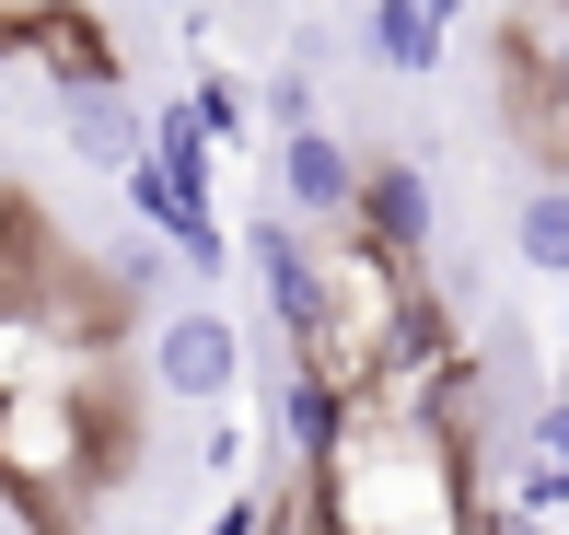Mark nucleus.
<instances>
[{"instance_id": "obj_14", "label": "nucleus", "mask_w": 569, "mask_h": 535, "mask_svg": "<svg viewBox=\"0 0 569 535\" xmlns=\"http://www.w3.org/2000/svg\"><path fill=\"white\" fill-rule=\"evenodd\" d=\"M47 12H93V0H0V23H47Z\"/></svg>"}, {"instance_id": "obj_6", "label": "nucleus", "mask_w": 569, "mask_h": 535, "mask_svg": "<svg viewBox=\"0 0 569 535\" xmlns=\"http://www.w3.org/2000/svg\"><path fill=\"white\" fill-rule=\"evenodd\" d=\"M360 234H372L383 257L430 268V245H442V198H430V175L407 164V151H372V175H360Z\"/></svg>"}, {"instance_id": "obj_16", "label": "nucleus", "mask_w": 569, "mask_h": 535, "mask_svg": "<svg viewBox=\"0 0 569 535\" xmlns=\"http://www.w3.org/2000/svg\"><path fill=\"white\" fill-rule=\"evenodd\" d=\"M488 535H558L547 513H488Z\"/></svg>"}, {"instance_id": "obj_1", "label": "nucleus", "mask_w": 569, "mask_h": 535, "mask_svg": "<svg viewBox=\"0 0 569 535\" xmlns=\"http://www.w3.org/2000/svg\"><path fill=\"white\" fill-rule=\"evenodd\" d=\"M315 489H326V535H488L477 430H442V419L349 407V430L315 466Z\"/></svg>"}, {"instance_id": "obj_8", "label": "nucleus", "mask_w": 569, "mask_h": 535, "mask_svg": "<svg viewBox=\"0 0 569 535\" xmlns=\"http://www.w3.org/2000/svg\"><path fill=\"white\" fill-rule=\"evenodd\" d=\"M12 59H36V70H47V93H93V82H117V36H106L93 12L12 23Z\"/></svg>"}, {"instance_id": "obj_7", "label": "nucleus", "mask_w": 569, "mask_h": 535, "mask_svg": "<svg viewBox=\"0 0 569 535\" xmlns=\"http://www.w3.org/2000/svg\"><path fill=\"white\" fill-rule=\"evenodd\" d=\"M59 140L82 151V164H106V175H140V164H151V106H140L128 82L59 93Z\"/></svg>"}, {"instance_id": "obj_5", "label": "nucleus", "mask_w": 569, "mask_h": 535, "mask_svg": "<svg viewBox=\"0 0 569 535\" xmlns=\"http://www.w3.org/2000/svg\"><path fill=\"white\" fill-rule=\"evenodd\" d=\"M500 93L511 129L569 117V0H500Z\"/></svg>"}, {"instance_id": "obj_3", "label": "nucleus", "mask_w": 569, "mask_h": 535, "mask_svg": "<svg viewBox=\"0 0 569 535\" xmlns=\"http://www.w3.org/2000/svg\"><path fill=\"white\" fill-rule=\"evenodd\" d=\"M232 385H244V326H232L221 303H174V315L151 326V396L232 407Z\"/></svg>"}, {"instance_id": "obj_19", "label": "nucleus", "mask_w": 569, "mask_h": 535, "mask_svg": "<svg viewBox=\"0 0 569 535\" xmlns=\"http://www.w3.org/2000/svg\"><path fill=\"white\" fill-rule=\"evenodd\" d=\"M558 338H569V291H558Z\"/></svg>"}, {"instance_id": "obj_17", "label": "nucleus", "mask_w": 569, "mask_h": 535, "mask_svg": "<svg viewBox=\"0 0 569 535\" xmlns=\"http://www.w3.org/2000/svg\"><path fill=\"white\" fill-rule=\"evenodd\" d=\"M0 70H12V23H0Z\"/></svg>"}, {"instance_id": "obj_18", "label": "nucleus", "mask_w": 569, "mask_h": 535, "mask_svg": "<svg viewBox=\"0 0 569 535\" xmlns=\"http://www.w3.org/2000/svg\"><path fill=\"white\" fill-rule=\"evenodd\" d=\"M430 12H442V23H453V12H465V0H430Z\"/></svg>"}, {"instance_id": "obj_10", "label": "nucleus", "mask_w": 569, "mask_h": 535, "mask_svg": "<svg viewBox=\"0 0 569 535\" xmlns=\"http://www.w3.org/2000/svg\"><path fill=\"white\" fill-rule=\"evenodd\" d=\"M511 257H523V279H558V291H569V175H535V187H523Z\"/></svg>"}, {"instance_id": "obj_9", "label": "nucleus", "mask_w": 569, "mask_h": 535, "mask_svg": "<svg viewBox=\"0 0 569 535\" xmlns=\"http://www.w3.org/2000/svg\"><path fill=\"white\" fill-rule=\"evenodd\" d=\"M360 47H372L396 82H430V70H442V12H430V0H360Z\"/></svg>"}, {"instance_id": "obj_4", "label": "nucleus", "mask_w": 569, "mask_h": 535, "mask_svg": "<svg viewBox=\"0 0 569 535\" xmlns=\"http://www.w3.org/2000/svg\"><path fill=\"white\" fill-rule=\"evenodd\" d=\"M360 175H372V151H360V140H338V129L268 140V210L315 221V234H349V221H360Z\"/></svg>"}, {"instance_id": "obj_11", "label": "nucleus", "mask_w": 569, "mask_h": 535, "mask_svg": "<svg viewBox=\"0 0 569 535\" xmlns=\"http://www.w3.org/2000/svg\"><path fill=\"white\" fill-rule=\"evenodd\" d=\"M256 117H268V140H302V129H326V117H315V59H279L268 82H256Z\"/></svg>"}, {"instance_id": "obj_13", "label": "nucleus", "mask_w": 569, "mask_h": 535, "mask_svg": "<svg viewBox=\"0 0 569 535\" xmlns=\"http://www.w3.org/2000/svg\"><path fill=\"white\" fill-rule=\"evenodd\" d=\"M198 477H244V430H232V419L198 430Z\"/></svg>"}, {"instance_id": "obj_15", "label": "nucleus", "mask_w": 569, "mask_h": 535, "mask_svg": "<svg viewBox=\"0 0 569 535\" xmlns=\"http://www.w3.org/2000/svg\"><path fill=\"white\" fill-rule=\"evenodd\" d=\"M163 23H187V36H210V0H151Z\"/></svg>"}, {"instance_id": "obj_2", "label": "nucleus", "mask_w": 569, "mask_h": 535, "mask_svg": "<svg viewBox=\"0 0 569 535\" xmlns=\"http://www.w3.org/2000/svg\"><path fill=\"white\" fill-rule=\"evenodd\" d=\"M244 268H256V291H268V315H279V349H315V326H326V234L315 221H291V210H256L244 234Z\"/></svg>"}, {"instance_id": "obj_12", "label": "nucleus", "mask_w": 569, "mask_h": 535, "mask_svg": "<svg viewBox=\"0 0 569 535\" xmlns=\"http://www.w3.org/2000/svg\"><path fill=\"white\" fill-rule=\"evenodd\" d=\"M244 93H256V82H221V70H210V82L187 93V117H198V129H210V151H221V140H244V117H256Z\"/></svg>"}]
</instances>
